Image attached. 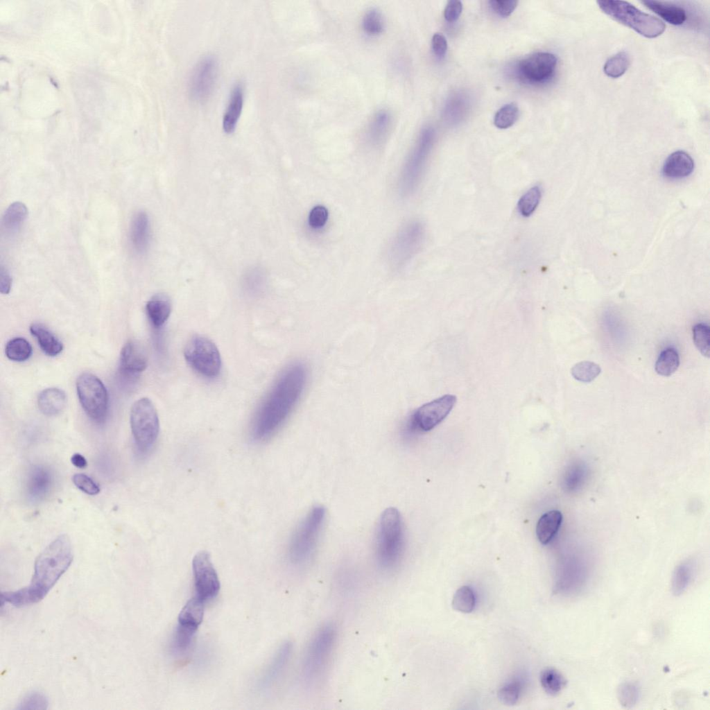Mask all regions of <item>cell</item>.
Segmentation results:
<instances>
[{
	"label": "cell",
	"instance_id": "obj_1",
	"mask_svg": "<svg viewBox=\"0 0 710 710\" xmlns=\"http://www.w3.org/2000/svg\"><path fill=\"white\" fill-rule=\"evenodd\" d=\"M307 370L301 363L287 367L260 404L252 424V437L263 441L274 435L286 420L302 395Z\"/></svg>",
	"mask_w": 710,
	"mask_h": 710
},
{
	"label": "cell",
	"instance_id": "obj_2",
	"mask_svg": "<svg viewBox=\"0 0 710 710\" xmlns=\"http://www.w3.org/2000/svg\"><path fill=\"white\" fill-rule=\"evenodd\" d=\"M72 560L70 539L67 535H60L37 556L31 584L15 591L2 593V601L18 607L39 602L67 570Z\"/></svg>",
	"mask_w": 710,
	"mask_h": 710
},
{
	"label": "cell",
	"instance_id": "obj_3",
	"mask_svg": "<svg viewBox=\"0 0 710 710\" xmlns=\"http://www.w3.org/2000/svg\"><path fill=\"white\" fill-rule=\"evenodd\" d=\"M405 544L401 515L395 508H386L379 519L376 539V557L384 569H392L401 560Z\"/></svg>",
	"mask_w": 710,
	"mask_h": 710
},
{
	"label": "cell",
	"instance_id": "obj_4",
	"mask_svg": "<svg viewBox=\"0 0 710 710\" xmlns=\"http://www.w3.org/2000/svg\"><path fill=\"white\" fill-rule=\"evenodd\" d=\"M322 505L313 507L294 531L288 546V558L295 565L307 562L313 555L325 521Z\"/></svg>",
	"mask_w": 710,
	"mask_h": 710
},
{
	"label": "cell",
	"instance_id": "obj_5",
	"mask_svg": "<svg viewBox=\"0 0 710 710\" xmlns=\"http://www.w3.org/2000/svg\"><path fill=\"white\" fill-rule=\"evenodd\" d=\"M597 4L609 17L647 38L657 37L666 29V25L661 19L642 12L629 2L603 0L598 1Z\"/></svg>",
	"mask_w": 710,
	"mask_h": 710
},
{
	"label": "cell",
	"instance_id": "obj_6",
	"mask_svg": "<svg viewBox=\"0 0 710 710\" xmlns=\"http://www.w3.org/2000/svg\"><path fill=\"white\" fill-rule=\"evenodd\" d=\"M337 630L329 623L320 627L311 639L302 663V675L308 683L319 679L324 672L335 646Z\"/></svg>",
	"mask_w": 710,
	"mask_h": 710
},
{
	"label": "cell",
	"instance_id": "obj_7",
	"mask_svg": "<svg viewBox=\"0 0 710 710\" xmlns=\"http://www.w3.org/2000/svg\"><path fill=\"white\" fill-rule=\"evenodd\" d=\"M130 422L138 451L142 453L149 452L157 440L159 422L157 410L148 398H141L132 404Z\"/></svg>",
	"mask_w": 710,
	"mask_h": 710
},
{
	"label": "cell",
	"instance_id": "obj_8",
	"mask_svg": "<svg viewBox=\"0 0 710 710\" xmlns=\"http://www.w3.org/2000/svg\"><path fill=\"white\" fill-rule=\"evenodd\" d=\"M76 390L87 416L95 422H104L107 415L109 398L103 383L94 374L85 372L77 379Z\"/></svg>",
	"mask_w": 710,
	"mask_h": 710
},
{
	"label": "cell",
	"instance_id": "obj_9",
	"mask_svg": "<svg viewBox=\"0 0 710 710\" xmlns=\"http://www.w3.org/2000/svg\"><path fill=\"white\" fill-rule=\"evenodd\" d=\"M184 355L188 364L205 377H216L220 372V352L215 344L205 337L196 336L191 338L185 346Z\"/></svg>",
	"mask_w": 710,
	"mask_h": 710
},
{
	"label": "cell",
	"instance_id": "obj_10",
	"mask_svg": "<svg viewBox=\"0 0 710 710\" xmlns=\"http://www.w3.org/2000/svg\"><path fill=\"white\" fill-rule=\"evenodd\" d=\"M431 145V132L424 130L401 172L399 187L403 195L410 194L419 184L424 174Z\"/></svg>",
	"mask_w": 710,
	"mask_h": 710
},
{
	"label": "cell",
	"instance_id": "obj_11",
	"mask_svg": "<svg viewBox=\"0 0 710 710\" xmlns=\"http://www.w3.org/2000/svg\"><path fill=\"white\" fill-rule=\"evenodd\" d=\"M456 402V397L445 395L418 408L407 424L409 433L427 432L441 423Z\"/></svg>",
	"mask_w": 710,
	"mask_h": 710
},
{
	"label": "cell",
	"instance_id": "obj_12",
	"mask_svg": "<svg viewBox=\"0 0 710 710\" xmlns=\"http://www.w3.org/2000/svg\"><path fill=\"white\" fill-rule=\"evenodd\" d=\"M424 236L423 225L417 221L405 225L395 237L390 248V258L397 266L408 262L419 250Z\"/></svg>",
	"mask_w": 710,
	"mask_h": 710
},
{
	"label": "cell",
	"instance_id": "obj_13",
	"mask_svg": "<svg viewBox=\"0 0 710 710\" xmlns=\"http://www.w3.org/2000/svg\"><path fill=\"white\" fill-rule=\"evenodd\" d=\"M196 596L206 601L215 598L220 590V581L210 555L205 551L197 553L192 560Z\"/></svg>",
	"mask_w": 710,
	"mask_h": 710
},
{
	"label": "cell",
	"instance_id": "obj_14",
	"mask_svg": "<svg viewBox=\"0 0 710 710\" xmlns=\"http://www.w3.org/2000/svg\"><path fill=\"white\" fill-rule=\"evenodd\" d=\"M218 69V61L213 55H207L197 63L189 81V93L193 101L202 103L209 98L216 85Z\"/></svg>",
	"mask_w": 710,
	"mask_h": 710
},
{
	"label": "cell",
	"instance_id": "obj_15",
	"mask_svg": "<svg viewBox=\"0 0 710 710\" xmlns=\"http://www.w3.org/2000/svg\"><path fill=\"white\" fill-rule=\"evenodd\" d=\"M557 58L547 52L535 53L519 64L521 74L532 82H542L549 78L555 71Z\"/></svg>",
	"mask_w": 710,
	"mask_h": 710
},
{
	"label": "cell",
	"instance_id": "obj_16",
	"mask_svg": "<svg viewBox=\"0 0 710 710\" xmlns=\"http://www.w3.org/2000/svg\"><path fill=\"white\" fill-rule=\"evenodd\" d=\"M54 476L44 465H35L28 471L26 480V493L28 500L38 503L45 499L53 487Z\"/></svg>",
	"mask_w": 710,
	"mask_h": 710
},
{
	"label": "cell",
	"instance_id": "obj_17",
	"mask_svg": "<svg viewBox=\"0 0 710 710\" xmlns=\"http://www.w3.org/2000/svg\"><path fill=\"white\" fill-rule=\"evenodd\" d=\"M147 367V358L136 343L128 342L121 349L119 358L120 372L128 376H137Z\"/></svg>",
	"mask_w": 710,
	"mask_h": 710
},
{
	"label": "cell",
	"instance_id": "obj_18",
	"mask_svg": "<svg viewBox=\"0 0 710 710\" xmlns=\"http://www.w3.org/2000/svg\"><path fill=\"white\" fill-rule=\"evenodd\" d=\"M292 650V643L288 641L279 646L259 681L261 691L268 689L279 678L290 659Z\"/></svg>",
	"mask_w": 710,
	"mask_h": 710
},
{
	"label": "cell",
	"instance_id": "obj_19",
	"mask_svg": "<svg viewBox=\"0 0 710 710\" xmlns=\"http://www.w3.org/2000/svg\"><path fill=\"white\" fill-rule=\"evenodd\" d=\"M244 102V87L242 84L235 85L230 93L227 107L223 117V129L227 134L232 133L240 119Z\"/></svg>",
	"mask_w": 710,
	"mask_h": 710
},
{
	"label": "cell",
	"instance_id": "obj_20",
	"mask_svg": "<svg viewBox=\"0 0 710 710\" xmlns=\"http://www.w3.org/2000/svg\"><path fill=\"white\" fill-rule=\"evenodd\" d=\"M150 238V220L147 214L138 211L132 218L130 228V241L138 253H144L148 248Z\"/></svg>",
	"mask_w": 710,
	"mask_h": 710
},
{
	"label": "cell",
	"instance_id": "obj_21",
	"mask_svg": "<svg viewBox=\"0 0 710 710\" xmlns=\"http://www.w3.org/2000/svg\"><path fill=\"white\" fill-rule=\"evenodd\" d=\"M694 162L686 152L677 150L671 153L666 159L662 173L671 179H680L689 175L693 171Z\"/></svg>",
	"mask_w": 710,
	"mask_h": 710
},
{
	"label": "cell",
	"instance_id": "obj_22",
	"mask_svg": "<svg viewBox=\"0 0 710 710\" xmlns=\"http://www.w3.org/2000/svg\"><path fill=\"white\" fill-rule=\"evenodd\" d=\"M67 404L65 392L58 388H49L42 390L37 397V406L45 415L53 416L63 410Z\"/></svg>",
	"mask_w": 710,
	"mask_h": 710
},
{
	"label": "cell",
	"instance_id": "obj_23",
	"mask_svg": "<svg viewBox=\"0 0 710 710\" xmlns=\"http://www.w3.org/2000/svg\"><path fill=\"white\" fill-rule=\"evenodd\" d=\"M562 521V514L558 510L544 513L538 520L536 535L542 544H548L556 535Z\"/></svg>",
	"mask_w": 710,
	"mask_h": 710
},
{
	"label": "cell",
	"instance_id": "obj_24",
	"mask_svg": "<svg viewBox=\"0 0 710 710\" xmlns=\"http://www.w3.org/2000/svg\"><path fill=\"white\" fill-rule=\"evenodd\" d=\"M146 310L153 326L160 328L169 318L171 304L166 296L159 294L153 296L147 302Z\"/></svg>",
	"mask_w": 710,
	"mask_h": 710
},
{
	"label": "cell",
	"instance_id": "obj_25",
	"mask_svg": "<svg viewBox=\"0 0 710 710\" xmlns=\"http://www.w3.org/2000/svg\"><path fill=\"white\" fill-rule=\"evenodd\" d=\"M641 3L668 23L678 26L686 19V13L680 6L658 1H643Z\"/></svg>",
	"mask_w": 710,
	"mask_h": 710
},
{
	"label": "cell",
	"instance_id": "obj_26",
	"mask_svg": "<svg viewBox=\"0 0 710 710\" xmlns=\"http://www.w3.org/2000/svg\"><path fill=\"white\" fill-rule=\"evenodd\" d=\"M30 331L36 338L41 349L46 355L55 356L62 351V342L44 325L33 323L30 327Z\"/></svg>",
	"mask_w": 710,
	"mask_h": 710
},
{
	"label": "cell",
	"instance_id": "obj_27",
	"mask_svg": "<svg viewBox=\"0 0 710 710\" xmlns=\"http://www.w3.org/2000/svg\"><path fill=\"white\" fill-rule=\"evenodd\" d=\"M28 216L26 206L21 202L12 203L6 210L1 225L6 233L14 234L20 229Z\"/></svg>",
	"mask_w": 710,
	"mask_h": 710
},
{
	"label": "cell",
	"instance_id": "obj_28",
	"mask_svg": "<svg viewBox=\"0 0 710 710\" xmlns=\"http://www.w3.org/2000/svg\"><path fill=\"white\" fill-rule=\"evenodd\" d=\"M204 603L196 596L189 600L179 614L178 623L198 629L203 618Z\"/></svg>",
	"mask_w": 710,
	"mask_h": 710
},
{
	"label": "cell",
	"instance_id": "obj_29",
	"mask_svg": "<svg viewBox=\"0 0 710 710\" xmlns=\"http://www.w3.org/2000/svg\"><path fill=\"white\" fill-rule=\"evenodd\" d=\"M391 123L390 112L381 109L372 116L368 127V137L373 144L381 143L386 137Z\"/></svg>",
	"mask_w": 710,
	"mask_h": 710
},
{
	"label": "cell",
	"instance_id": "obj_30",
	"mask_svg": "<svg viewBox=\"0 0 710 710\" xmlns=\"http://www.w3.org/2000/svg\"><path fill=\"white\" fill-rule=\"evenodd\" d=\"M693 573L694 567L691 562H684L676 568L671 582V589L675 595L678 596L685 591L693 580Z\"/></svg>",
	"mask_w": 710,
	"mask_h": 710
},
{
	"label": "cell",
	"instance_id": "obj_31",
	"mask_svg": "<svg viewBox=\"0 0 710 710\" xmlns=\"http://www.w3.org/2000/svg\"><path fill=\"white\" fill-rule=\"evenodd\" d=\"M33 349L29 342L22 337L10 340L5 347L6 356L11 361L22 362L32 355Z\"/></svg>",
	"mask_w": 710,
	"mask_h": 710
},
{
	"label": "cell",
	"instance_id": "obj_32",
	"mask_svg": "<svg viewBox=\"0 0 710 710\" xmlns=\"http://www.w3.org/2000/svg\"><path fill=\"white\" fill-rule=\"evenodd\" d=\"M679 365V357L673 348H667L659 354L655 365L656 372L664 376L672 375Z\"/></svg>",
	"mask_w": 710,
	"mask_h": 710
},
{
	"label": "cell",
	"instance_id": "obj_33",
	"mask_svg": "<svg viewBox=\"0 0 710 710\" xmlns=\"http://www.w3.org/2000/svg\"><path fill=\"white\" fill-rule=\"evenodd\" d=\"M540 683L546 693L555 695L564 687L566 681L560 673L550 668L541 673Z\"/></svg>",
	"mask_w": 710,
	"mask_h": 710
},
{
	"label": "cell",
	"instance_id": "obj_34",
	"mask_svg": "<svg viewBox=\"0 0 710 710\" xmlns=\"http://www.w3.org/2000/svg\"><path fill=\"white\" fill-rule=\"evenodd\" d=\"M476 605V596L469 586H462L455 592L452 599L453 608L462 613L471 612Z\"/></svg>",
	"mask_w": 710,
	"mask_h": 710
},
{
	"label": "cell",
	"instance_id": "obj_35",
	"mask_svg": "<svg viewBox=\"0 0 710 710\" xmlns=\"http://www.w3.org/2000/svg\"><path fill=\"white\" fill-rule=\"evenodd\" d=\"M630 65V57L627 53L619 52L610 57L605 63L603 71L609 77L617 78L623 76Z\"/></svg>",
	"mask_w": 710,
	"mask_h": 710
},
{
	"label": "cell",
	"instance_id": "obj_36",
	"mask_svg": "<svg viewBox=\"0 0 710 710\" xmlns=\"http://www.w3.org/2000/svg\"><path fill=\"white\" fill-rule=\"evenodd\" d=\"M542 197L539 186H534L528 190L519 200L517 209L523 217L530 216L537 207Z\"/></svg>",
	"mask_w": 710,
	"mask_h": 710
},
{
	"label": "cell",
	"instance_id": "obj_37",
	"mask_svg": "<svg viewBox=\"0 0 710 710\" xmlns=\"http://www.w3.org/2000/svg\"><path fill=\"white\" fill-rule=\"evenodd\" d=\"M362 27L367 35L381 34L384 29V19L381 11L375 8L367 10L362 19Z\"/></svg>",
	"mask_w": 710,
	"mask_h": 710
},
{
	"label": "cell",
	"instance_id": "obj_38",
	"mask_svg": "<svg viewBox=\"0 0 710 710\" xmlns=\"http://www.w3.org/2000/svg\"><path fill=\"white\" fill-rule=\"evenodd\" d=\"M600 366L591 361H584L574 365L571 372L573 377L583 383L594 381L600 373Z\"/></svg>",
	"mask_w": 710,
	"mask_h": 710
},
{
	"label": "cell",
	"instance_id": "obj_39",
	"mask_svg": "<svg viewBox=\"0 0 710 710\" xmlns=\"http://www.w3.org/2000/svg\"><path fill=\"white\" fill-rule=\"evenodd\" d=\"M519 114V110L516 103H511L505 105L496 112L494 118V123L498 128H508L517 121Z\"/></svg>",
	"mask_w": 710,
	"mask_h": 710
},
{
	"label": "cell",
	"instance_id": "obj_40",
	"mask_svg": "<svg viewBox=\"0 0 710 710\" xmlns=\"http://www.w3.org/2000/svg\"><path fill=\"white\" fill-rule=\"evenodd\" d=\"M197 629L178 624L173 634L171 646L174 651L182 652L190 646Z\"/></svg>",
	"mask_w": 710,
	"mask_h": 710
},
{
	"label": "cell",
	"instance_id": "obj_41",
	"mask_svg": "<svg viewBox=\"0 0 710 710\" xmlns=\"http://www.w3.org/2000/svg\"><path fill=\"white\" fill-rule=\"evenodd\" d=\"M693 340L696 348L704 356L709 358L710 354V329L704 323L695 324L693 327Z\"/></svg>",
	"mask_w": 710,
	"mask_h": 710
},
{
	"label": "cell",
	"instance_id": "obj_42",
	"mask_svg": "<svg viewBox=\"0 0 710 710\" xmlns=\"http://www.w3.org/2000/svg\"><path fill=\"white\" fill-rule=\"evenodd\" d=\"M521 691V683L520 681L512 679L500 688L498 698L502 703L506 705H513L518 701Z\"/></svg>",
	"mask_w": 710,
	"mask_h": 710
},
{
	"label": "cell",
	"instance_id": "obj_43",
	"mask_svg": "<svg viewBox=\"0 0 710 710\" xmlns=\"http://www.w3.org/2000/svg\"><path fill=\"white\" fill-rule=\"evenodd\" d=\"M639 688L632 682L621 684L617 690V697L621 705L630 707L634 705L639 698Z\"/></svg>",
	"mask_w": 710,
	"mask_h": 710
},
{
	"label": "cell",
	"instance_id": "obj_44",
	"mask_svg": "<svg viewBox=\"0 0 710 710\" xmlns=\"http://www.w3.org/2000/svg\"><path fill=\"white\" fill-rule=\"evenodd\" d=\"M587 476V469L585 466L575 465L569 469L564 478V485L569 490H573L580 487L583 483Z\"/></svg>",
	"mask_w": 710,
	"mask_h": 710
},
{
	"label": "cell",
	"instance_id": "obj_45",
	"mask_svg": "<svg viewBox=\"0 0 710 710\" xmlns=\"http://www.w3.org/2000/svg\"><path fill=\"white\" fill-rule=\"evenodd\" d=\"M72 481L77 488L89 495H96L100 492L98 485L89 476L84 474H76Z\"/></svg>",
	"mask_w": 710,
	"mask_h": 710
},
{
	"label": "cell",
	"instance_id": "obj_46",
	"mask_svg": "<svg viewBox=\"0 0 710 710\" xmlns=\"http://www.w3.org/2000/svg\"><path fill=\"white\" fill-rule=\"evenodd\" d=\"M329 213L327 209L322 205L313 207L308 216V224L313 230L323 227L327 222Z\"/></svg>",
	"mask_w": 710,
	"mask_h": 710
},
{
	"label": "cell",
	"instance_id": "obj_47",
	"mask_svg": "<svg viewBox=\"0 0 710 710\" xmlns=\"http://www.w3.org/2000/svg\"><path fill=\"white\" fill-rule=\"evenodd\" d=\"M518 1L516 0H491L489 5L491 9L501 17H508L516 8Z\"/></svg>",
	"mask_w": 710,
	"mask_h": 710
},
{
	"label": "cell",
	"instance_id": "obj_48",
	"mask_svg": "<svg viewBox=\"0 0 710 710\" xmlns=\"http://www.w3.org/2000/svg\"><path fill=\"white\" fill-rule=\"evenodd\" d=\"M462 10V4L461 1L458 0L449 1L444 10V17L447 21L453 22L459 18Z\"/></svg>",
	"mask_w": 710,
	"mask_h": 710
},
{
	"label": "cell",
	"instance_id": "obj_49",
	"mask_svg": "<svg viewBox=\"0 0 710 710\" xmlns=\"http://www.w3.org/2000/svg\"><path fill=\"white\" fill-rule=\"evenodd\" d=\"M431 44L433 51L436 57L440 59L443 58L447 50V41L445 37L440 33H435L432 37Z\"/></svg>",
	"mask_w": 710,
	"mask_h": 710
},
{
	"label": "cell",
	"instance_id": "obj_50",
	"mask_svg": "<svg viewBox=\"0 0 710 710\" xmlns=\"http://www.w3.org/2000/svg\"><path fill=\"white\" fill-rule=\"evenodd\" d=\"M264 275L261 270L255 268L251 270L246 275L245 282L251 289L260 288L264 282Z\"/></svg>",
	"mask_w": 710,
	"mask_h": 710
},
{
	"label": "cell",
	"instance_id": "obj_51",
	"mask_svg": "<svg viewBox=\"0 0 710 710\" xmlns=\"http://www.w3.org/2000/svg\"><path fill=\"white\" fill-rule=\"evenodd\" d=\"M12 286V278L3 267L0 270V291L3 294L9 293Z\"/></svg>",
	"mask_w": 710,
	"mask_h": 710
},
{
	"label": "cell",
	"instance_id": "obj_52",
	"mask_svg": "<svg viewBox=\"0 0 710 710\" xmlns=\"http://www.w3.org/2000/svg\"><path fill=\"white\" fill-rule=\"evenodd\" d=\"M71 461L75 467L80 469L85 468L87 465L85 458L78 453H76L71 456Z\"/></svg>",
	"mask_w": 710,
	"mask_h": 710
}]
</instances>
